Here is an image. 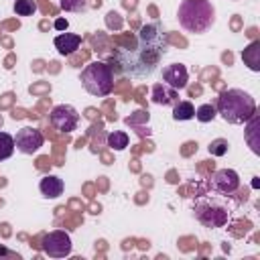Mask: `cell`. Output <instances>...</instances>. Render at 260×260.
Returning a JSON list of instances; mask_svg holds the SVG:
<instances>
[{
	"label": "cell",
	"instance_id": "1",
	"mask_svg": "<svg viewBox=\"0 0 260 260\" xmlns=\"http://www.w3.org/2000/svg\"><path fill=\"white\" fill-rule=\"evenodd\" d=\"M167 47H169L167 32L160 28L158 22H150L138 30V45L130 51H122L118 59L126 73L134 77H144L154 71Z\"/></svg>",
	"mask_w": 260,
	"mask_h": 260
},
{
	"label": "cell",
	"instance_id": "2",
	"mask_svg": "<svg viewBox=\"0 0 260 260\" xmlns=\"http://www.w3.org/2000/svg\"><path fill=\"white\" fill-rule=\"evenodd\" d=\"M215 110L228 124H246L256 114V102L248 91L232 87L219 93Z\"/></svg>",
	"mask_w": 260,
	"mask_h": 260
},
{
	"label": "cell",
	"instance_id": "3",
	"mask_svg": "<svg viewBox=\"0 0 260 260\" xmlns=\"http://www.w3.org/2000/svg\"><path fill=\"white\" fill-rule=\"evenodd\" d=\"M179 24L193 35L209 30L215 22V8L209 0H183L177 10Z\"/></svg>",
	"mask_w": 260,
	"mask_h": 260
},
{
	"label": "cell",
	"instance_id": "4",
	"mask_svg": "<svg viewBox=\"0 0 260 260\" xmlns=\"http://www.w3.org/2000/svg\"><path fill=\"white\" fill-rule=\"evenodd\" d=\"M193 213L195 219L205 228H223L230 221L232 205L228 203V199H223L221 193L205 195L193 205Z\"/></svg>",
	"mask_w": 260,
	"mask_h": 260
},
{
	"label": "cell",
	"instance_id": "5",
	"mask_svg": "<svg viewBox=\"0 0 260 260\" xmlns=\"http://www.w3.org/2000/svg\"><path fill=\"white\" fill-rule=\"evenodd\" d=\"M81 85L91 95H98V98L108 95L112 91V87H114L112 67L108 63H104V61H91L81 71Z\"/></svg>",
	"mask_w": 260,
	"mask_h": 260
},
{
	"label": "cell",
	"instance_id": "6",
	"mask_svg": "<svg viewBox=\"0 0 260 260\" xmlns=\"http://www.w3.org/2000/svg\"><path fill=\"white\" fill-rule=\"evenodd\" d=\"M41 248L47 256L51 258H65L71 254L73 250V244H71V238L67 232L63 230H55V232H49L43 242H41Z\"/></svg>",
	"mask_w": 260,
	"mask_h": 260
},
{
	"label": "cell",
	"instance_id": "7",
	"mask_svg": "<svg viewBox=\"0 0 260 260\" xmlns=\"http://www.w3.org/2000/svg\"><path fill=\"white\" fill-rule=\"evenodd\" d=\"M49 122H51V126H53L55 130L67 134V132H73V130L77 128V124H79V114H77V110H75L73 106H69V104H59V106H55V108L51 110Z\"/></svg>",
	"mask_w": 260,
	"mask_h": 260
},
{
	"label": "cell",
	"instance_id": "8",
	"mask_svg": "<svg viewBox=\"0 0 260 260\" xmlns=\"http://www.w3.org/2000/svg\"><path fill=\"white\" fill-rule=\"evenodd\" d=\"M45 142V136L39 128H32V126H24L16 132L14 136V146L18 152L22 154H35Z\"/></svg>",
	"mask_w": 260,
	"mask_h": 260
},
{
	"label": "cell",
	"instance_id": "9",
	"mask_svg": "<svg viewBox=\"0 0 260 260\" xmlns=\"http://www.w3.org/2000/svg\"><path fill=\"white\" fill-rule=\"evenodd\" d=\"M209 187L215 193L221 195H232L238 187H240V175L234 169H219L211 175L209 179Z\"/></svg>",
	"mask_w": 260,
	"mask_h": 260
},
{
	"label": "cell",
	"instance_id": "10",
	"mask_svg": "<svg viewBox=\"0 0 260 260\" xmlns=\"http://www.w3.org/2000/svg\"><path fill=\"white\" fill-rule=\"evenodd\" d=\"M162 79L167 85H171L173 89H185L187 87V81H189V73H187V67L183 63H171L162 69Z\"/></svg>",
	"mask_w": 260,
	"mask_h": 260
},
{
	"label": "cell",
	"instance_id": "11",
	"mask_svg": "<svg viewBox=\"0 0 260 260\" xmlns=\"http://www.w3.org/2000/svg\"><path fill=\"white\" fill-rule=\"evenodd\" d=\"M150 100L158 106H175L177 104V89H173L171 85H167L165 81L162 83H154L152 85V91H150Z\"/></svg>",
	"mask_w": 260,
	"mask_h": 260
},
{
	"label": "cell",
	"instance_id": "12",
	"mask_svg": "<svg viewBox=\"0 0 260 260\" xmlns=\"http://www.w3.org/2000/svg\"><path fill=\"white\" fill-rule=\"evenodd\" d=\"M53 43H55V49H57L61 55H71V53H75V51L79 49L81 37L75 35V32H61V35L55 37Z\"/></svg>",
	"mask_w": 260,
	"mask_h": 260
},
{
	"label": "cell",
	"instance_id": "13",
	"mask_svg": "<svg viewBox=\"0 0 260 260\" xmlns=\"http://www.w3.org/2000/svg\"><path fill=\"white\" fill-rule=\"evenodd\" d=\"M39 189H41L43 197H47V199H57V197L63 193V181H61L59 177H55V175H47V177L41 179Z\"/></svg>",
	"mask_w": 260,
	"mask_h": 260
},
{
	"label": "cell",
	"instance_id": "14",
	"mask_svg": "<svg viewBox=\"0 0 260 260\" xmlns=\"http://www.w3.org/2000/svg\"><path fill=\"white\" fill-rule=\"evenodd\" d=\"M242 59H244V63H246L252 71H260V41L250 43V45L244 49Z\"/></svg>",
	"mask_w": 260,
	"mask_h": 260
},
{
	"label": "cell",
	"instance_id": "15",
	"mask_svg": "<svg viewBox=\"0 0 260 260\" xmlns=\"http://www.w3.org/2000/svg\"><path fill=\"white\" fill-rule=\"evenodd\" d=\"M173 118L177 122H185V120H191L195 118V108L191 102H177L175 108H173Z\"/></svg>",
	"mask_w": 260,
	"mask_h": 260
},
{
	"label": "cell",
	"instance_id": "16",
	"mask_svg": "<svg viewBox=\"0 0 260 260\" xmlns=\"http://www.w3.org/2000/svg\"><path fill=\"white\" fill-rule=\"evenodd\" d=\"M106 140H108V146H110L112 150H124V148L128 146V134L122 132V130H114V132H110Z\"/></svg>",
	"mask_w": 260,
	"mask_h": 260
},
{
	"label": "cell",
	"instance_id": "17",
	"mask_svg": "<svg viewBox=\"0 0 260 260\" xmlns=\"http://www.w3.org/2000/svg\"><path fill=\"white\" fill-rule=\"evenodd\" d=\"M14 148V136H10L8 132H0V160L10 158Z\"/></svg>",
	"mask_w": 260,
	"mask_h": 260
},
{
	"label": "cell",
	"instance_id": "18",
	"mask_svg": "<svg viewBox=\"0 0 260 260\" xmlns=\"http://www.w3.org/2000/svg\"><path fill=\"white\" fill-rule=\"evenodd\" d=\"M217 116V110L213 104H201L197 110H195V118L199 122H211L213 118Z\"/></svg>",
	"mask_w": 260,
	"mask_h": 260
},
{
	"label": "cell",
	"instance_id": "19",
	"mask_svg": "<svg viewBox=\"0 0 260 260\" xmlns=\"http://www.w3.org/2000/svg\"><path fill=\"white\" fill-rule=\"evenodd\" d=\"M14 12L18 16H32L37 12V2L35 0H16L14 2Z\"/></svg>",
	"mask_w": 260,
	"mask_h": 260
},
{
	"label": "cell",
	"instance_id": "20",
	"mask_svg": "<svg viewBox=\"0 0 260 260\" xmlns=\"http://www.w3.org/2000/svg\"><path fill=\"white\" fill-rule=\"evenodd\" d=\"M59 6L65 12H85L87 10V0H59Z\"/></svg>",
	"mask_w": 260,
	"mask_h": 260
},
{
	"label": "cell",
	"instance_id": "21",
	"mask_svg": "<svg viewBox=\"0 0 260 260\" xmlns=\"http://www.w3.org/2000/svg\"><path fill=\"white\" fill-rule=\"evenodd\" d=\"M228 150H230V142L225 138H215L209 142V154L213 156H223Z\"/></svg>",
	"mask_w": 260,
	"mask_h": 260
},
{
	"label": "cell",
	"instance_id": "22",
	"mask_svg": "<svg viewBox=\"0 0 260 260\" xmlns=\"http://www.w3.org/2000/svg\"><path fill=\"white\" fill-rule=\"evenodd\" d=\"M67 26H69V22H67L65 18H57V20H55V28H57V30H67Z\"/></svg>",
	"mask_w": 260,
	"mask_h": 260
},
{
	"label": "cell",
	"instance_id": "23",
	"mask_svg": "<svg viewBox=\"0 0 260 260\" xmlns=\"http://www.w3.org/2000/svg\"><path fill=\"white\" fill-rule=\"evenodd\" d=\"M258 185H260V181H258V177H254V181H252V187H254V189H256V187H258Z\"/></svg>",
	"mask_w": 260,
	"mask_h": 260
}]
</instances>
